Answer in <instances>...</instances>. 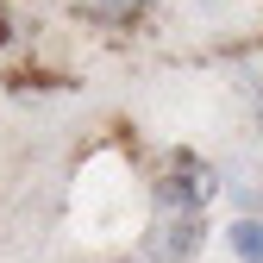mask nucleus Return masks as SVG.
Returning a JSON list of instances; mask_svg holds the SVG:
<instances>
[{
    "instance_id": "20e7f679",
    "label": "nucleus",
    "mask_w": 263,
    "mask_h": 263,
    "mask_svg": "<svg viewBox=\"0 0 263 263\" xmlns=\"http://www.w3.org/2000/svg\"><path fill=\"white\" fill-rule=\"evenodd\" d=\"M88 7L101 13V19H132V13L144 7V0H88Z\"/></svg>"
},
{
    "instance_id": "39448f33",
    "label": "nucleus",
    "mask_w": 263,
    "mask_h": 263,
    "mask_svg": "<svg viewBox=\"0 0 263 263\" xmlns=\"http://www.w3.org/2000/svg\"><path fill=\"white\" fill-rule=\"evenodd\" d=\"M0 44H7V19H0Z\"/></svg>"
},
{
    "instance_id": "7ed1b4c3",
    "label": "nucleus",
    "mask_w": 263,
    "mask_h": 263,
    "mask_svg": "<svg viewBox=\"0 0 263 263\" xmlns=\"http://www.w3.org/2000/svg\"><path fill=\"white\" fill-rule=\"evenodd\" d=\"M232 251H238V263H263V226L257 219H232Z\"/></svg>"
},
{
    "instance_id": "423d86ee",
    "label": "nucleus",
    "mask_w": 263,
    "mask_h": 263,
    "mask_svg": "<svg viewBox=\"0 0 263 263\" xmlns=\"http://www.w3.org/2000/svg\"><path fill=\"white\" fill-rule=\"evenodd\" d=\"M257 113H263V94H257Z\"/></svg>"
},
{
    "instance_id": "f257e3e1",
    "label": "nucleus",
    "mask_w": 263,
    "mask_h": 263,
    "mask_svg": "<svg viewBox=\"0 0 263 263\" xmlns=\"http://www.w3.org/2000/svg\"><path fill=\"white\" fill-rule=\"evenodd\" d=\"M213 170L201 157H176L170 170H163V182H157V213H207V201H213Z\"/></svg>"
},
{
    "instance_id": "f03ea898",
    "label": "nucleus",
    "mask_w": 263,
    "mask_h": 263,
    "mask_svg": "<svg viewBox=\"0 0 263 263\" xmlns=\"http://www.w3.org/2000/svg\"><path fill=\"white\" fill-rule=\"evenodd\" d=\"M201 232H207L201 213H157L151 219V263H188L201 251Z\"/></svg>"
}]
</instances>
